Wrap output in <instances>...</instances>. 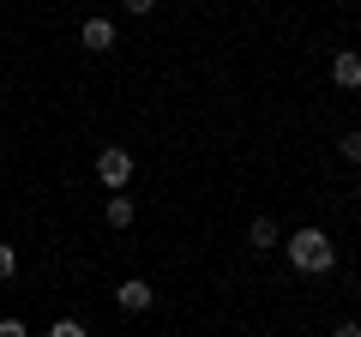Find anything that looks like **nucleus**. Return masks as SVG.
<instances>
[{
    "mask_svg": "<svg viewBox=\"0 0 361 337\" xmlns=\"http://www.w3.org/2000/svg\"><path fill=\"white\" fill-rule=\"evenodd\" d=\"M49 337H90V331H85V319H54Z\"/></svg>",
    "mask_w": 361,
    "mask_h": 337,
    "instance_id": "9d476101",
    "label": "nucleus"
},
{
    "mask_svg": "<svg viewBox=\"0 0 361 337\" xmlns=\"http://www.w3.org/2000/svg\"><path fill=\"white\" fill-rule=\"evenodd\" d=\"M247 241H253V253H271L283 235H277V223H271V217H253V223H247Z\"/></svg>",
    "mask_w": 361,
    "mask_h": 337,
    "instance_id": "423d86ee",
    "label": "nucleus"
},
{
    "mask_svg": "<svg viewBox=\"0 0 361 337\" xmlns=\"http://www.w3.org/2000/svg\"><path fill=\"white\" fill-rule=\"evenodd\" d=\"M103 223H109V229H133V199H127V193H109Z\"/></svg>",
    "mask_w": 361,
    "mask_h": 337,
    "instance_id": "0eeeda50",
    "label": "nucleus"
},
{
    "mask_svg": "<svg viewBox=\"0 0 361 337\" xmlns=\"http://www.w3.org/2000/svg\"><path fill=\"white\" fill-rule=\"evenodd\" d=\"M13 271H18V247H13V241H0V283H6Z\"/></svg>",
    "mask_w": 361,
    "mask_h": 337,
    "instance_id": "1a4fd4ad",
    "label": "nucleus"
},
{
    "mask_svg": "<svg viewBox=\"0 0 361 337\" xmlns=\"http://www.w3.org/2000/svg\"><path fill=\"white\" fill-rule=\"evenodd\" d=\"M115 301H121V313H151L157 289H151V277H127V283L115 289Z\"/></svg>",
    "mask_w": 361,
    "mask_h": 337,
    "instance_id": "7ed1b4c3",
    "label": "nucleus"
},
{
    "mask_svg": "<svg viewBox=\"0 0 361 337\" xmlns=\"http://www.w3.org/2000/svg\"><path fill=\"white\" fill-rule=\"evenodd\" d=\"M78 42H85L90 54H109V49H115V25H109L103 13H97V18H85V25H78Z\"/></svg>",
    "mask_w": 361,
    "mask_h": 337,
    "instance_id": "39448f33",
    "label": "nucleus"
},
{
    "mask_svg": "<svg viewBox=\"0 0 361 337\" xmlns=\"http://www.w3.org/2000/svg\"><path fill=\"white\" fill-rule=\"evenodd\" d=\"M283 253H289V265H295L301 277H331L337 271V241L319 229V223H301V229L283 241Z\"/></svg>",
    "mask_w": 361,
    "mask_h": 337,
    "instance_id": "f257e3e1",
    "label": "nucleus"
},
{
    "mask_svg": "<svg viewBox=\"0 0 361 337\" xmlns=\"http://www.w3.org/2000/svg\"><path fill=\"white\" fill-rule=\"evenodd\" d=\"M337 157H343L349 168H361V133H343V139H337Z\"/></svg>",
    "mask_w": 361,
    "mask_h": 337,
    "instance_id": "6e6552de",
    "label": "nucleus"
},
{
    "mask_svg": "<svg viewBox=\"0 0 361 337\" xmlns=\"http://www.w3.org/2000/svg\"><path fill=\"white\" fill-rule=\"evenodd\" d=\"M121 6H127L133 18H151V13H157V0H121Z\"/></svg>",
    "mask_w": 361,
    "mask_h": 337,
    "instance_id": "9b49d317",
    "label": "nucleus"
},
{
    "mask_svg": "<svg viewBox=\"0 0 361 337\" xmlns=\"http://www.w3.org/2000/svg\"><path fill=\"white\" fill-rule=\"evenodd\" d=\"M0 337H30V331H25V319H0Z\"/></svg>",
    "mask_w": 361,
    "mask_h": 337,
    "instance_id": "f8f14e48",
    "label": "nucleus"
},
{
    "mask_svg": "<svg viewBox=\"0 0 361 337\" xmlns=\"http://www.w3.org/2000/svg\"><path fill=\"white\" fill-rule=\"evenodd\" d=\"M97 181H103L109 193H121V187L133 181V151L127 145H103V151H97Z\"/></svg>",
    "mask_w": 361,
    "mask_h": 337,
    "instance_id": "f03ea898",
    "label": "nucleus"
},
{
    "mask_svg": "<svg viewBox=\"0 0 361 337\" xmlns=\"http://www.w3.org/2000/svg\"><path fill=\"white\" fill-rule=\"evenodd\" d=\"M331 85L337 91H361V49H337L331 54Z\"/></svg>",
    "mask_w": 361,
    "mask_h": 337,
    "instance_id": "20e7f679",
    "label": "nucleus"
},
{
    "mask_svg": "<svg viewBox=\"0 0 361 337\" xmlns=\"http://www.w3.org/2000/svg\"><path fill=\"white\" fill-rule=\"evenodd\" d=\"M331 337H361V319H343V325H337Z\"/></svg>",
    "mask_w": 361,
    "mask_h": 337,
    "instance_id": "ddd939ff",
    "label": "nucleus"
}]
</instances>
